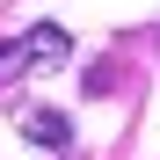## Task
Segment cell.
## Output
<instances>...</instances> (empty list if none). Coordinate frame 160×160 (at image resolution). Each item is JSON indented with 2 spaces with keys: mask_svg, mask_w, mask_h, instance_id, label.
<instances>
[{
  "mask_svg": "<svg viewBox=\"0 0 160 160\" xmlns=\"http://www.w3.org/2000/svg\"><path fill=\"white\" fill-rule=\"evenodd\" d=\"M66 51H73V37L58 29V22H37V29L8 37V44H0V88H8V80H22V73H44V66H58Z\"/></svg>",
  "mask_w": 160,
  "mask_h": 160,
  "instance_id": "cell-1",
  "label": "cell"
},
{
  "mask_svg": "<svg viewBox=\"0 0 160 160\" xmlns=\"http://www.w3.org/2000/svg\"><path fill=\"white\" fill-rule=\"evenodd\" d=\"M22 138H37V146H51V153H66V146H73V124H66L58 109H22Z\"/></svg>",
  "mask_w": 160,
  "mask_h": 160,
  "instance_id": "cell-2",
  "label": "cell"
}]
</instances>
